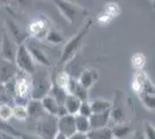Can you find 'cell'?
<instances>
[{
  "label": "cell",
  "instance_id": "28",
  "mask_svg": "<svg viewBox=\"0 0 155 139\" xmlns=\"http://www.w3.org/2000/svg\"><path fill=\"white\" fill-rule=\"evenodd\" d=\"M131 64L132 67L138 71H142V68L146 65V56L141 52H137L134 53L132 57H131Z\"/></svg>",
  "mask_w": 155,
  "mask_h": 139
},
{
  "label": "cell",
  "instance_id": "18",
  "mask_svg": "<svg viewBox=\"0 0 155 139\" xmlns=\"http://www.w3.org/2000/svg\"><path fill=\"white\" fill-rule=\"evenodd\" d=\"M88 119H89L91 130L105 127L110 119V110L101 114H91V116Z\"/></svg>",
  "mask_w": 155,
  "mask_h": 139
},
{
  "label": "cell",
  "instance_id": "2",
  "mask_svg": "<svg viewBox=\"0 0 155 139\" xmlns=\"http://www.w3.org/2000/svg\"><path fill=\"white\" fill-rule=\"evenodd\" d=\"M91 23H93V21L89 19V20L84 23V26L82 27L81 30H79V31L72 37L71 40L66 42L64 49H63V52H61V56H60L59 66H63L66 63L71 61V60L77 56L78 51L80 50V48L82 45L84 37L86 36V34L88 33L89 28L91 27Z\"/></svg>",
  "mask_w": 155,
  "mask_h": 139
},
{
  "label": "cell",
  "instance_id": "31",
  "mask_svg": "<svg viewBox=\"0 0 155 139\" xmlns=\"http://www.w3.org/2000/svg\"><path fill=\"white\" fill-rule=\"evenodd\" d=\"M91 106H89V102L88 101H84V102H81V104H80V108H79V113L78 115H80V116H84V117H87V118H89L91 116Z\"/></svg>",
  "mask_w": 155,
  "mask_h": 139
},
{
  "label": "cell",
  "instance_id": "16",
  "mask_svg": "<svg viewBox=\"0 0 155 139\" xmlns=\"http://www.w3.org/2000/svg\"><path fill=\"white\" fill-rule=\"evenodd\" d=\"M26 108H27V113H28V117H31L35 121H38L43 116L46 115V113L44 111V109H43V107H42L41 101H37V100H30L27 103Z\"/></svg>",
  "mask_w": 155,
  "mask_h": 139
},
{
  "label": "cell",
  "instance_id": "37",
  "mask_svg": "<svg viewBox=\"0 0 155 139\" xmlns=\"http://www.w3.org/2000/svg\"><path fill=\"white\" fill-rule=\"evenodd\" d=\"M112 139H115V138H112Z\"/></svg>",
  "mask_w": 155,
  "mask_h": 139
},
{
  "label": "cell",
  "instance_id": "13",
  "mask_svg": "<svg viewBox=\"0 0 155 139\" xmlns=\"http://www.w3.org/2000/svg\"><path fill=\"white\" fill-rule=\"evenodd\" d=\"M98 78H100V74L97 72V70L93 68V67H88V68H84V71L80 73L79 79L77 80L81 86L89 91V88H91L97 82Z\"/></svg>",
  "mask_w": 155,
  "mask_h": 139
},
{
  "label": "cell",
  "instance_id": "17",
  "mask_svg": "<svg viewBox=\"0 0 155 139\" xmlns=\"http://www.w3.org/2000/svg\"><path fill=\"white\" fill-rule=\"evenodd\" d=\"M68 94H71L73 96L78 98L81 102H84V101H88L89 91L81 86V85L78 82L77 79L72 78L71 82H70V86H68Z\"/></svg>",
  "mask_w": 155,
  "mask_h": 139
},
{
  "label": "cell",
  "instance_id": "3",
  "mask_svg": "<svg viewBox=\"0 0 155 139\" xmlns=\"http://www.w3.org/2000/svg\"><path fill=\"white\" fill-rule=\"evenodd\" d=\"M13 96H15V104L27 106L31 100V81L29 74L16 71L13 80Z\"/></svg>",
  "mask_w": 155,
  "mask_h": 139
},
{
  "label": "cell",
  "instance_id": "22",
  "mask_svg": "<svg viewBox=\"0 0 155 139\" xmlns=\"http://www.w3.org/2000/svg\"><path fill=\"white\" fill-rule=\"evenodd\" d=\"M54 79V84L58 87H60L61 89H64L65 92L68 94V86H70V82H71V74L67 72V71H60V72L53 78Z\"/></svg>",
  "mask_w": 155,
  "mask_h": 139
},
{
  "label": "cell",
  "instance_id": "10",
  "mask_svg": "<svg viewBox=\"0 0 155 139\" xmlns=\"http://www.w3.org/2000/svg\"><path fill=\"white\" fill-rule=\"evenodd\" d=\"M120 13L122 8L118 2H108L105 4L103 11L97 16V22L100 26H108L117 16H119Z\"/></svg>",
  "mask_w": 155,
  "mask_h": 139
},
{
  "label": "cell",
  "instance_id": "32",
  "mask_svg": "<svg viewBox=\"0 0 155 139\" xmlns=\"http://www.w3.org/2000/svg\"><path fill=\"white\" fill-rule=\"evenodd\" d=\"M143 138L145 139H155L154 126L148 122H143Z\"/></svg>",
  "mask_w": 155,
  "mask_h": 139
},
{
  "label": "cell",
  "instance_id": "27",
  "mask_svg": "<svg viewBox=\"0 0 155 139\" xmlns=\"http://www.w3.org/2000/svg\"><path fill=\"white\" fill-rule=\"evenodd\" d=\"M44 40H45L46 42H49V43H51V44H59L60 42H63L64 38H63L61 34L59 33L56 28H53V27L51 26L49 28V30H48V33H46Z\"/></svg>",
  "mask_w": 155,
  "mask_h": 139
},
{
  "label": "cell",
  "instance_id": "7",
  "mask_svg": "<svg viewBox=\"0 0 155 139\" xmlns=\"http://www.w3.org/2000/svg\"><path fill=\"white\" fill-rule=\"evenodd\" d=\"M15 65L19 68V71L31 75L34 72L36 71V66L35 63L32 60L30 53L27 49L26 43L21 44L18 46V51H16V56H15Z\"/></svg>",
  "mask_w": 155,
  "mask_h": 139
},
{
  "label": "cell",
  "instance_id": "26",
  "mask_svg": "<svg viewBox=\"0 0 155 139\" xmlns=\"http://www.w3.org/2000/svg\"><path fill=\"white\" fill-rule=\"evenodd\" d=\"M75 119V129H77V132L84 133L87 134L88 131L91 130V125H89V119L84 116H80V115H75L74 116Z\"/></svg>",
  "mask_w": 155,
  "mask_h": 139
},
{
  "label": "cell",
  "instance_id": "1",
  "mask_svg": "<svg viewBox=\"0 0 155 139\" xmlns=\"http://www.w3.org/2000/svg\"><path fill=\"white\" fill-rule=\"evenodd\" d=\"M132 89L139 96L141 103L149 110H154L155 93L154 85L143 71H138L132 80Z\"/></svg>",
  "mask_w": 155,
  "mask_h": 139
},
{
  "label": "cell",
  "instance_id": "9",
  "mask_svg": "<svg viewBox=\"0 0 155 139\" xmlns=\"http://www.w3.org/2000/svg\"><path fill=\"white\" fill-rule=\"evenodd\" d=\"M50 23L45 16H37L30 22V25L28 27V33L29 35L36 38V40H44L46 33L50 28Z\"/></svg>",
  "mask_w": 155,
  "mask_h": 139
},
{
  "label": "cell",
  "instance_id": "11",
  "mask_svg": "<svg viewBox=\"0 0 155 139\" xmlns=\"http://www.w3.org/2000/svg\"><path fill=\"white\" fill-rule=\"evenodd\" d=\"M18 44L14 42L6 33L2 34V40H1V48H0V55L2 59L13 64L15 61V56L18 51Z\"/></svg>",
  "mask_w": 155,
  "mask_h": 139
},
{
  "label": "cell",
  "instance_id": "5",
  "mask_svg": "<svg viewBox=\"0 0 155 139\" xmlns=\"http://www.w3.org/2000/svg\"><path fill=\"white\" fill-rule=\"evenodd\" d=\"M110 118L116 124L129 122L127 121V107L125 103L124 93L119 89L115 91V99L110 109Z\"/></svg>",
  "mask_w": 155,
  "mask_h": 139
},
{
  "label": "cell",
  "instance_id": "25",
  "mask_svg": "<svg viewBox=\"0 0 155 139\" xmlns=\"http://www.w3.org/2000/svg\"><path fill=\"white\" fill-rule=\"evenodd\" d=\"M68 94L65 92L64 89H61L60 87H58L53 81H52V87H51V91L49 93V96H51L53 99L57 101V103L60 104V106H64V102L65 99Z\"/></svg>",
  "mask_w": 155,
  "mask_h": 139
},
{
  "label": "cell",
  "instance_id": "15",
  "mask_svg": "<svg viewBox=\"0 0 155 139\" xmlns=\"http://www.w3.org/2000/svg\"><path fill=\"white\" fill-rule=\"evenodd\" d=\"M27 45V49H28V51L30 53V56H31L32 60H34V63H37L39 65H42V66H50L51 65V61L49 59V57L45 55L44 51H42L41 49H39L38 46L34 45V44H26Z\"/></svg>",
  "mask_w": 155,
  "mask_h": 139
},
{
  "label": "cell",
  "instance_id": "34",
  "mask_svg": "<svg viewBox=\"0 0 155 139\" xmlns=\"http://www.w3.org/2000/svg\"><path fill=\"white\" fill-rule=\"evenodd\" d=\"M68 139H88V138H87V134H84V133L75 132L74 134H72Z\"/></svg>",
  "mask_w": 155,
  "mask_h": 139
},
{
  "label": "cell",
  "instance_id": "8",
  "mask_svg": "<svg viewBox=\"0 0 155 139\" xmlns=\"http://www.w3.org/2000/svg\"><path fill=\"white\" fill-rule=\"evenodd\" d=\"M53 2H54V5L57 6L59 12L67 20L68 23H73L74 20H75V18H77V15L80 14L81 12L87 13V11L82 6L77 5V4H73V2H70V1L61 0V1H53Z\"/></svg>",
  "mask_w": 155,
  "mask_h": 139
},
{
  "label": "cell",
  "instance_id": "38",
  "mask_svg": "<svg viewBox=\"0 0 155 139\" xmlns=\"http://www.w3.org/2000/svg\"><path fill=\"white\" fill-rule=\"evenodd\" d=\"M0 4H1V2H0Z\"/></svg>",
  "mask_w": 155,
  "mask_h": 139
},
{
  "label": "cell",
  "instance_id": "30",
  "mask_svg": "<svg viewBox=\"0 0 155 139\" xmlns=\"http://www.w3.org/2000/svg\"><path fill=\"white\" fill-rule=\"evenodd\" d=\"M13 109V117L19 121H25L28 118V113H27L26 106H19L15 104L14 107H12Z\"/></svg>",
  "mask_w": 155,
  "mask_h": 139
},
{
  "label": "cell",
  "instance_id": "24",
  "mask_svg": "<svg viewBox=\"0 0 155 139\" xmlns=\"http://www.w3.org/2000/svg\"><path fill=\"white\" fill-rule=\"evenodd\" d=\"M8 27H9V29H11V31L13 34L14 36V42L18 44V45H21V44H25V42L27 40V34H25L21 29H20L19 27L16 26L14 22L12 21H8Z\"/></svg>",
  "mask_w": 155,
  "mask_h": 139
},
{
  "label": "cell",
  "instance_id": "14",
  "mask_svg": "<svg viewBox=\"0 0 155 139\" xmlns=\"http://www.w3.org/2000/svg\"><path fill=\"white\" fill-rule=\"evenodd\" d=\"M57 126H58V132L63 133L67 138H70L72 134L77 132L75 119H74V116L72 115H65L63 117L58 118Z\"/></svg>",
  "mask_w": 155,
  "mask_h": 139
},
{
  "label": "cell",
  "instance_id": "29",
  "mask_svg": "<svg viewBox=\"0 0 155 139\" xmlns=\"http://www.w3.org/2000/svg\"><path fill=\"white\" fill-rule=\"evenodd\" d=\"M13 117V109L8 103H0V121L5 122Z\"/></svg>",
  "mask_w": 155,
  "mask_h": 139
},
{
  "label": "cell",
  "instance_id": "20",
  "mask_svg": "<svg viewBox=\"0 0 155 139\" xmlns=\"http://www.w3.org/2000/svg\"><path fill=\"white\" fill-rule=\"evenodd\" d=\"M80 104H81V101L73 96L71 94H68L65 99L64 102V108L66 110L67 115H72V116H75L79 113V108H80Z\"/></svg>",
  "mask_w": 155,
  "mask_h": 139
},
{
  "label": "cell",
  "instance_id": "19",
  "mask_svg": "<svg viewBox=\"0 0 155 139\" xmlns=\"http://www.w3.org/2000/svg\"><path fill=\"white\" fill-rule=\"evenodd\" d=\"M111 132H112V138L125 139L133 132V129H132V126H131L129 122H125V123L116 124L111 129Z\"/></svg>",
  "mask_w": 155,
  "mask_h": 139
},
{
  "label": "cell",
  "instance_id": "36",
  "mask_svg": "<svg viewBox=\"0 0 155 139\" xmlns=\"http://www.w3.org/2000/svg\"><path fill=\"white\" fill-rule=\"evenodd\" d=\"M53 139H68V138H67L66 136H64L63 133L58 132V133H57V134H56V137H54V138H53Z\"/></svg>",
  "mask_w": 155,
  "mask_h": 139
},
{
  "label": "cell",
  "instance_id": "12",
  "mask_svg": "<svg viewBox=\"0 0 155 139\" xmlns=\"http://www.w3.org/2000/svg\"><path fill=\"white\" fill-rule=\"evenodd\" d=\"M41 103H42V107L44 109L48 115H51V116H54L57 118H60L65 115H67L66 110H65L64 106H60L57 103V101L51 98V96H45L43 100H41Z\"/></svg>",
  "mask_w": 155,
  "mask_h": 139
},
{
  "label": "cell",
  "instance_id": "33",
  "mask_svg": "<svg viewBox=\"0 0 155 139\" xmlns=\"http://www.w3.org/2000/svg\"><path fill=\"white\" fill-rule=\"evenodd\" d=\"M20 139H42L37 134H30V133H21Z\"/></svg>",
  "mask_w": 155,
  "mask_h": 139
},
{
  "label": "cell",
  "instance_id": "35",
  "mask_svg": "<svg viewBox=\"0 0 155 139\" xmlns=\"http://www.w3.org/2000/svg\"><path fill=\"white\" fill-rule=\"evenodd\" d=\"M0 139H18L13 137L12 134H9V133L5 132V131H2V130H0Z\"/></svg>",
  "mask_w": 155,
  "mask_h": 139
},
{
  "label": "cell",
  "instance_id": "23",
  "mask_svg": "<svg viewBox=\"0 0 155 139\" xmlns=\"http://www.w3.org/2000/svg\"><path fill=\"white\" fill-rule=\"evenodd\" d=\"M87 138L88 139H112V132L111 129L105 126L101 129H94L89 130L87 133Z\"/></svg>",
  "mask_w": 155,
  "mask_h": 139
},
{
  "label": "cell",
  "instance_id": "6",
  "mask_svg": "<svg viewBox=\"0 0 155 139\" xmlns=\"http://www.w3.org/2000/svg\"><path fill=\"white\" fill-rule=\"evenodd\" d=\"M57 122H58L57 117L46 114L45 116H43L37 121V125H36L37 136L42 139H53L58 133Z\"/></svg>",
  "mask_w": 155,
  "mask_h": 139
},
{
  "label": "cell",
  "instance_id": "4",
  "mask_svg": "<svg viewBox=\"0 0 155 139\" xmlns=\"http://www.w3.org/2000/svg\"><path fill=\"white\" fill-rule=\"evenodd\" d=\"M31 100L41 101L49 95L52 87L51 77L48 71H35L31 74Z\"/></svg>",
  "mask_w": 155,
  "mask_h": 139
},
{
  "label": "cell",
  "instance_id": "21",
  "mask_svg": "<svg viewBox=\"0 0 155 139\" xmlns=\"http://www.w3.org/2000/svg\"><path fill=\"white\" fill-rule=\"evenodd\" d=\"M89 106H91L93 114H101L110 110L111 106H112V102L105 99H95L91 102H89Z\"/></svg>",
  "mask_w": 155,
  "mask_h": 139
}]
</instances>
